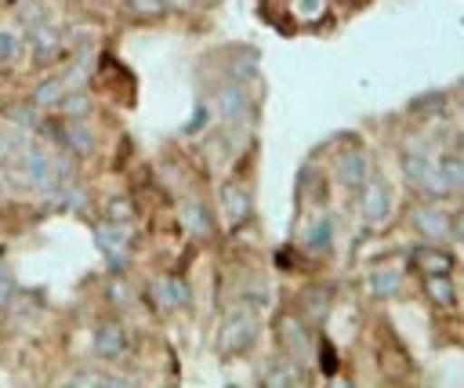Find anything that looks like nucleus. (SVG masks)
Wrapping results in <instances>:
<instances>
[{
  "instance_id": "f257e3e1",
  "label": "nucleus",
  "mask_w": 464,
  "mask_h": 388,
  "mask_svg": "<svg viewBox=\"0 0 464 388\" xmlns=\"http://www.w3.org/2000/svg\"><path fill=\"white\" fill-rule=\"evenodd\" d=\"M257 330H261V323H257L254 308H246V305L232 308V312L221 319L218 352H221V355H239V352H246V348L257 341Z\"/></svg>"
},
{
  "instance_id": "f03ea898",
  "label": "nucleus",
  "mask_w": 464,
  "mask_h": 388,
  "mask_svg": "<svg viewBox=\"0 0 464 388\" xmlns=\"http://www.w3.org/2000/svg\"><path fill=\"white\" fill-rule=\"evenodd\" d=\"M402 174H406L417 189H424L428 196H435V199L450 196L446 178H442V170H439V160H435L431 152H424V149H410V152L402 156Z\"/></svg>"
},
{
  "instance_id": "7ed1b4c3",
  "label": "nucleus",
  "mask_w": 464,
  "mask_h": 388,
  "mask_svg": "<svg viewBox=\"0 0 464 388\" xmlns=\"http://www.w3.org/2000/svg\"><path fill=\"white\" fill-rule=\"evenodd\" d=\"M94 243H98V250H102V257L109 261L112 272L127 268V261H130V228L127 225H116V221L94 225Z\"/></svg>"
},
{
  "instance_id": "20e7f679",
  "label": "nucleus",
  "mask_w": 464,
  "mask_h": 388,
  "mask_svg": "<svg viewBox=\"0 0 464 388\" xmlns=\"http://www.w3.org/2000/svg\"><path fill=\"white\" fill-rule=\"evenodd\" d=\"M359 207H362V221L370 228L384 225L388 214H392V192H388V181L384 178H366L362 189H359Z\"/></svg>"
},
{
  "instance_id": "39448f33",
  "label": "nucleus",
  "mask_w": 464,
  "mask_h": 388,
  "mask_svg": "<svg viewBox=\"0 0 464 388\" xmlns=\"http://www.w3.org/2000/svg\"><path fill=\"white\" fill-rule=\"evenodd\" d=\"M410 225H413L424 239L442 243V239L450 236V228H453V214L442 210L439 203H417V207H410Z\"/></svg>"
},
{
  "instance_id": "423d86ee",
  "label": "nucleus",
  "mask_w": 464,
  "mask_h": 388,
  "mask_svg": "<svg viewBox=\"0 0 464 388\" xmlns=\"http://www.w3.org/2000/svg\"><path fill=\"white\" fill-rule=\"evenodd\" d=\"M276 330H279V344H283V352H286L290 359H304V355H308V348H312V330H308L304 315L283 312L279 323H276Z\"/></svg>"
},
{
  "instance_id": "0eeeda50",
  "label": "nucleus",
  "mask_w": 464,
  "mask_h": 388,
  "mask_svg": "<svg viewBox=\"0 0 464 388\" xmlns=\"http://www.w3.org/2000/svg\"><path fill=\"white\" fill-rule=\"evenodd\" d=\"M410 265H413L420 276H450V272L457 268L453 254L442 250L439 243H417V247L410 250Z\"/></svg>"
},
{
  "instance_id": "6e6552de",
  "label": "nucleus",
  "mask_w": 464,
  "mask_h": 388,
  "mask_svg": "<svg viewBox=\"0 0 464 388\" xmlns=\"http://www.w3.org/2000/svg\"><path fill=\"white\" fill-rule=\"evenodd\" d=\"M127 348H130V341H127V330H123V323H98V330H94V355L98 359H105V363H120L123 355H127Z\"/></svg>"
},
{
  "instance_id": "1a4fd4ad",
  "label": "nucleus",
  "mask_w": 464,
  "mask_h": 388,
  "mask_svg": "<svg viewBox=\"0 0 464 388\" xmlns=\"http://www.w3.org/2000/svg\"><path fill=\"white\" fill-rule=\"evenodd\" d=\"M22 174H25V181H29L33 189H40V192H51V189L58 185L54 163H51V156H47L44 149H25V152H22Z\"/></svg>"
},
{
  "instance_id": "9d476101",
  "label": "nucleus",
  "mask_w": 464,
  "mask_h": 388,
  "mask_svg": "<svg viewBox=\"0 0 464 388\" xmlns=\"http://www.w3.org/2000/svg\"><path fill=\"white\" fill-rule=\"evenodd\" d=\"M221 214H225L228 228H243V225L250 221V214H254L250 192H246L243 185H236V181L221 185Z\"/></svg>"
},
{
  "instance_id": "9b49d317",
  "label": "nucleus",
  "mask_w": 464,
  "mask_h": 388,
  "mask_svg": "<svg viewBox=\"0 0 464 388\" xmlns=\"http://www.w3.org/2000/svg\"><path fill=\"white\" fill-rule=\"evenodd\" d=\"M366 178H370V163H366V152L362 149H348V152L337 156V181L348 192H359Z\"/></svg>"
},
{
  "instance_id": "f8f14e48",
  "label": "nucleus",
  "mask_w": 464,
  "mask_h": 388,
  "mask_svg": "<svg viewBox=\"0 0 464 388\" xmlns=\"http://www.w3.org/2000/svg\"><path fill=\"white\" fill-rule=\"evenodd\" d=\"M308 373L297 366V359L283 355V359H272L265 370H261V384L265 388H294V384H304Z\"/></svg>"
},
{
  "instance_id": "ddd939ff",
  "label": "nucleus",
  "mask_w": 464,
  "mask_h": 388,
  "mask_svg": "<svg viewBox=\"0 0 464 388\" xmlns=\"http://www.w3.org/2000/svg\"><path fill=\"white\" fill-rule=\"evenodd\" d=\"M218 112H221V120H228V123H239V120H246L250 116V94L243 91V83H225L221 91H218Z\"/></svg>"
},
{
  "instance_id": "4468645a",
  "label": "nucleus",
  "mask_w": 464,
  "mask_h": 388,
  "mask_svg": "<svg viewBox=\"0 0 464 388\" xmlns=\"http://www.w3.org/2000/svg\"><path fill=\"white\" fill-rule=\"evenodd\" d=\"M51 203L62 207V210H72V214H87V210H91V196H87V189H83L76 178L58 181V185L51 189Z\"/></svg>"
},
{
  "instance_id": "2eb2a0df",
  "label": "nucleus",
  "mask_w": 464,
  "mask_h": 388,
  "mask_svg": "<svg viewBox=\"0 0 464 388\" xmlns=\"http://www.w3.org/2000/svg\"><path fill=\"white\" fill-rule=\"evenodd\" d=\"M366 283H370V294H373V297L388 301V297H399V290H402V272H399L395 265H377V268L366 276Z\"/></svg>"
},
{
  "instance_id": "dca6fc26",
  "label": "nucleus",
  "mask_w": 464,
  "mask_h": 388,
  "mask_svg": "<svg viewBox=\"0 0 464 388\" xmlns=\"http://www.w3.org/2000/svg\"><path fill=\"white\" fill-rule=\"evenodd\" d=\"M330 305H334V290L330 286H308L301 294V312L308 323H323L330 315Z\"/></svg>"
},
{
  "instance_id": "f3484780",
  "label": "nucleus",
  "mask_w": 464,
  "mask_h": 388,
  "mask_svg": "<svg viewBox=\"0 0 464 388\" xmlns=\"http://www.w3.org/2000/svg\"><path fill=\"white\" fill-rule=\"evenodd\" d=\"M326 11H330L326 0H286V15L294 18V25H304V29L319 25L326 18Z\"/></svg>"
},
{
  "instance_id": "a211bd4d",
  "label": "nucleus",
  "mask_w": 464,
  "mask_h": 388,
  "mask_svg": "<svg viewBox=\"0 0 464 388\" xmlns=\"http://www.w3.org/2000/svg\"><path fill=\"white\" fill-rule=\"evenodd\" d=\"M304 250L308 254H326L330 250V243H334V218L330 214H323V218H315L308 228H304Z\"/></svg>"
},
{
  "instance_id": "6ab92c4d",
  "label": "nucleus",
  "mask_w": 464,
  "mask_h": 388,
  "mask_svg": "<svg viewBox=\"0 0 464 388\" xmlns=\"http://www.w3.org/2000/svg\"><path fill=\"white\" fill-rule=\"evenodd\" d=\"M152 290H156V297H160L163 305H170V308H185V305L192 301V290H188V283H185L181 276H167V279H160Z\"/></svg>"
},
{
  "instance_id": "aec40b11",
  "label": "nucleus",
  "mask_w": 464,
  "mask_h": 388,
  "mask_svg": "<svg viewBox=\"0 0 464 388\" xmlns=\"http://www.w3.org/2000/svg\"><path fill=\"white\" fill-rule=\"evenodd\" d=\"M424 294L435 308H453L457 305V286L450 276H424Z\"/></svg>"
},
{
  "instance_id": "412c9836",
  "label": "nucleus",
  "mask_w": 464,
  "mask_h": 388,
  "mask_svg": "<svg viewBox=\"0 0 464 388\" xmlns=\"http://www.w3.org/2000/svg\"><path fill=\"white\" fill-rule=\"evenodd\" d=\"M65 80L62 76H47V80H40L36 87H33V94H29V102L36 105V109H51V105H58L62 98H65Z\"/></svg>"
},
{
  "instance_id": "4be33fe9",
  "label": "nucleus",
  "mask_w": 464,
  "mask_h": 388,
  "mask_svg": "<svg viewBox=\"0 0 464 388\" xmlns=\"http://www.w3.org/2000/svg\"><path fill=\"white\" fill-rule=\"evenodd\" d=\"M62 145H69L72 156H91V149H94V134H91V127H87L83 120H72V123L65 127V134H62Z\"/></svg>"
},
{
  "instance_id": "5701e85b",
  "label": "nucleus",
  "mask_w": 464,
  "mask_h": 388,
  "mask_svg": "<svg viewBox=\"0 0 464 388\" xmlns=\"http://www.w3.org/2000/svg\"><path fill=\"white\" fill-rule=\"evenodd\" d=\"M58 47H62V36H58V29H51V25L36 22V25H33V54H36L40 62H47V58H51Z\"/></svg>"
},
{
  "instance_id": "b1692460",
  "label": "nucleus",
  "mask_w": 464,
  "mask_h": 388,
  "mask_svg": "<svg viewBox=\"0 0 464 388\" xmlns=\"http://www.w3.org/2000/svg\"><path fill=\"white\" fill-rule=\"evenodd\" d=\"M181 225H185L192 236H210V210H207L199 199H192V203H185V210H181Z\"/></svg>"
},
{
  "instance_id": "393cba45",
  "label": "nucleus",
  "mask_w": 464,
  "mask_h": 388,
  "mask_svg": "<svg viewBox=\"0 0 464 388\" xmlns=\"http://www.w3.org/2000/svg\"><path fill=\"white\" fill-rule=\"evenodd\" d=\"M439 170H442L450 192H460V189H464V167H460V156H457V152L439 156Z\"/></svg>"
},
{
  "instance_id": "a878e982",
  "label": "nucleus",
  "mask_w": 464,
  "mask_h": 388,
  "mask_svg": "<svg viewBox=\"0 0 464 388\" xmlns=\"http://www.w3.org/2000/svg\"><path fill=\"white\" fill-rule=\"evenodd\" d=\"M87 73H91V47L83 44V47L76 51V62H72V69H69L62 80H65V87H80V83L87 80Z\"/></svg>"
},
{
  "instance_id": "bb28decb",
  "label": "nucleus",
  "mask_w": 464,
  "mask_h": 388,
  "mask_svg": "<svg viewBox=\"0 0 464 388\" xmlns=\"http://www.w3.org/2000/svg\"><path fill=\"white\" fill-rule=\"evenodd\" d=\"M130 218H134V203H130L127 196H112V199L105 203V221H116V225H130Z\"/></svg>"
},
{
  "instance_id": "cd10ccee",
  "label": "nucleus",
  "mask_w": 464,
  "mask_h": 388,
  "mask_svg": "<svg viewBox=\"0 0 464 388\" xmlns=\"http://www.w3.org/2000/svg\"><path fill=\"white\" fill-rule=\"evenodd\" d=\"M69 384H102V388H112V384H127L123 377H112V373H102V370H76L69 377Z\"/></svg>"
},
{
  "instance_id": "c85d7f7f",
  "label": "nucleus",
  "mask_w": 464,
  "mask_h": 388,
  "mask_svg": "<svg viewBox=\"0 0 464 388\" xmlns=\"http://www.w3.org/2000/svg\"><path fill=\"white\" fill-rule=\"evenodd\" d=\"M105 294H109V301H112L116 308H127V305L134 301V290L127 286V279H123L120 272H116V276L109 279V290H105Z\"/></svg>"
},
{
  "instance_id": "c756f323",
  "label": "nucleus",
  "mask_w": 464,
  "mask_h": 388,
  "mask_svg": "<svg viewBox=\"0 0 464 388\" xmlns=\"http://www.w3.org/2000/svg\"><path fill=\"white\" fill-rule=\"evenodd\" d=\"M127 11L138 18H160L167 15V0H127Z\"/></svg>"
},
{
  "instance_id": "7c9ffc66",
  "label": "nucleus",
  "mask_w": 464,
  "mask_h": 388,
  "mask_svg": "<svg viewBox=\"0 0 464 388\" xmlns=\"http://www.w3.org/2000/svg\"><path fill=\"white\" fill-rule=\"evenodd\" d=\"M58 105H62V112H65V116H72V120H80V116H83V112L91 109V98H87L83 91H76V94H65V98H62Z\"/></svg>"
},
{
  "instance_id": "2f4dec72",
  "label": "nucleus",
  "mask_w": 464,
  "mask_h": 388,
  "mask_svg": "<svg viewBox=\"0 0 464 388\" xmlns=\"http://www.w3.org/2000/svg\"><path fill=\"white\" fill-rule=\"evenodd\" d=\"M18 58V36L11 29H0V62H14Z\"/></svg>"
},
{
  "instance_id": "473e14b6",
  "label": "nucleus",
  "mask_w": 464,
  "mask_h": 388,
  "mask_svg": "<svg viewBox=\"0 0 464 388\" xmlns=\"http://www.w3.org/2000/svg\"><path fill=\"white\" fill-rule=\"evenodd\" d=\"M11 116H14L18 123H25V127H44V120H40V112H36L33 102H29V109H11Z\"/></svg>"
},
{
  "instance_id": "72a5a7b5",
  "label": "nucleus",
  "mask_w": 464,
  "mask_h": 388,
  "mask_svg": "<svg viewBox=\"0 0 464 388\" xmlns=\"http://www.w3.org/2000/svg\"><path fill=\"white\" fill-rule=\"evenodd\" d=\"M11 294H14V279L7 272H0V308L11 301Z\"/></svg>"
},
{
  "instance_id": "f704fd0d",
  "label": "nucleus",
  "mask_w": 464,
  "mask_h": 388,
  "mask_svg": "<svg viewBox=\"0 0 464 388\" xmlns=\"http://www.w3.org/2000/svg\"><path fill=\"white\" fill-rule=\"evenodd\" d=\"M341 4H362V0H341Z\"/></svg>"
},
{
  "instance_id": "c9c22d12",
  "label": "nucleus",
  "mask_w": 464,
  "mask_h": 388,
  "mask_svg": "<svg viewBox=\"0 0 464 388\" xmlns=\"http://www.w3.org/2000/svg\"><path fill=\"white\" fill-rule=\"evenodd\" d=\"M0 272H7V268H4V261H0Z\"/></svg>"
}]
</instances>
